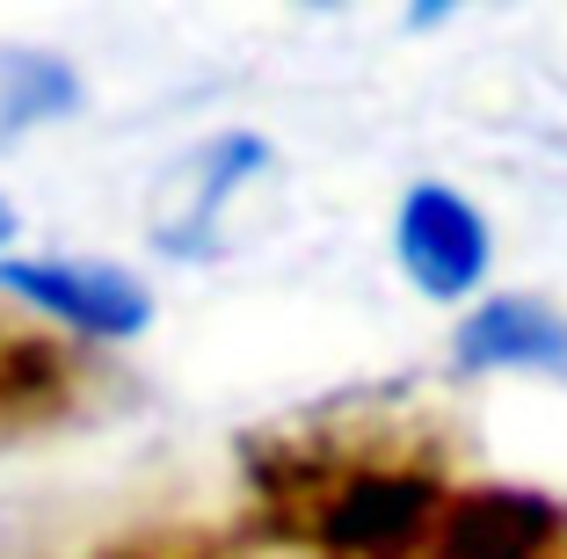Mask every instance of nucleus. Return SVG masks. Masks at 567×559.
Returning a JSON list of instances; mask_svg holds the SVG:
<instances>
[{
	"instance_id": "obj_2",
	"label": "nucleus",
	"mask_w": 567,
	"mask_h": 559,
	"mask_svg": "<svg viewBox=\"0 0 567 559\" xmlns=\"http://www.w3.org/2000/svg\"><path fill=\"white\" fill-rule=\"evenodd\" d=\"M110 393H117L110 349L73 342L51 320L0 298V451L87 422Z\"/></svg>"
},
{
	"instance_id": "obj_1",
	"label": "nucleus",
	"mask_w": 567,
	"mask_h": 559,
	"mask_svg": "<svg viewBox=\"0 0 567 559\" xmlns=\"http://www.w3.org/2000/svg\"><path fill=\"white\" fill-rule=\"evenodd\" d=\"M466 479V436L422 393H350L240 436V538L291 559H385Z\"/></svg>"
},
{
	"instance_id": "obj_7",
	"label": "nucleus",
	"mask_w": 567,
	"mask_h": 559,
	"mask_svg": "<svg viewBox=\"0 0 567 559\" xmlns=\"http://www.w3.org/2000/svg\"><path fill=\"white\" fill-rule=\"evenodd\" d=\"M81 102L73 73L59 59H37V51H0V146L44 116H66Z\"/></svg>"
},
{
	"instance_id": "obj_5",
	"label": "nucleus",
	"mask_w": 567,
	"mask_h": 559,
	"mask_svg": "<svg viewBox=\"0 0 567 559\" xmlns=\"http://www.w3.org/2000/svg\"><path fill=\"white\" fill-rule=\"evenodd\" d=\"M393 255H401L408 283L436 306H458V298L481 291L487 262H495V240H487L481 204H466L444 182H422L408 189L401 218H393Z\"/></svg>"
},
{
	"instance_id": "obj_6",
	"label": "nucleus",
	"mask_w": 567,
	"mask_h": 559,
	"mask_svg": "<svg viewBox=\"0 0 567 559\" xmlns=\"http://www.w3.org/2000/svg\"><path fill=\"white\" fill-rule=\"evenodd\" d=\"M458 371H546L567 379V320L553 313L546 298H487L458 320V342H451Z\"/></svg>"
},
{
	"instance_id": "obj_9",
	"label": "nucleus",
	"mask_w": 567,
	"mask_h": 559,
	"mask_svg": "<svg viewBox=\"0 0 567 559\" xmlns=\"http://www.w3.org/2000/svg\"><path fill=\"white\" fill-rule=\"evenodd\" d=\"M8 240H16V204L0 197V247H8Z\"/></svg>"
},
{
	"instance_id": "obj_3",
	"label": "nucleus",
	"mask_w": 567,
	"mask_h": 559,
	"mask_svg": "<svg viewBox=\"0 0 567 559\" xmlns=\"http://www.w3.org/2000/svg\"><path fill=\"white\" fill-rule=\"evenodd\" d=\"M385 559H567V501L466 473Z\"/></svg>"
},
{
	"instance_id": "obj_8",
	"label": "nucleus",
	"mask_w": 567,
	"mask_h": 559,
	"mask_svg": "<svg viewBox=\"0 0 567 559\" xmlns=\"http://www.w3.org/2000/svg\"><path fill=\"white\" fill-rule=\"evenodd\" d=\"M95 559H255V545L218 524H146V530L110 538Z\"/></svg>"
},
{
	"instance_id": "obj_4",
	"label": "nucleus",
	"mask_w": 567,
	"mask_h": 559,
	"mask_svg": "<svg viewBox=\"0 0 567 559\" xmlns=\"http://www.w3.org/2000/svg\"><path fill=\"white\" fill-rule=\"evenodd\" d=\"M0 298L22 313L51 320L59 334L87 349H117L153 328V291L117 262H73V255H8Z\"/></svg>"
}]
</instances>
